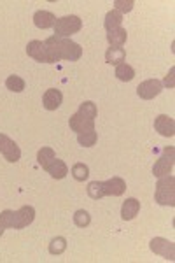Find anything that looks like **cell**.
<instances>
[{
  "label": "cell",
  "instance_id": "6da1fadb",
  "mask_svg": "<svg viewBox=\"0 0 175 263\" xmlns=\"http://www.w3.org/2000/svg\"><path fill=\"white\" fill-rule=\"evenodd\" d=\"M44 44L48 46L51 57L56 62L60 60H68V62H77L83 57V48L77 42L65 39V37L51 35L44 41Z\"/></svg>",
  "mask_w": 175,
  "mask_h": 263
},
{
  "label": "cell",
  "instance_id": "7a4b0ae2",
  "mask_svg": "<svg viewBox=\"0 0 175 263\" xmlns=\"http://www.w3.org/2000/svg\"><path fill=\"white\" fill-rule=\"evenodd\" d=\"M33 219H35V209L32 205H23L18 211L6 209L0 213V224L4 228L21 230V228H27L28 224H32Z\"/></svg>",
  "mask_w": 175,
  "mask_h": 263
},
{
  "label": "cell",
  "instance_id": "3957f363",
  "mask_svg": "<svg viewBox=\"0 0 175 263\" xmlns=\"http://www.w3.org/2000/svg\"><path fill=\"white\" fill-rule=\"evenodd\" d=\"M154 200L160 205H175V177L173 176H163L158 177L156 182V192H154Z\"/></svg>",
  "mask_w": 175,
  "mask_h": 263
},
{
  "label": "cell",
  "instance_id": "277c9868",
  "mask_svg": "<svg viewBox=\"0 0 175 263\" xmlns=\"http://www.w3.org/2000/svg\"><path fill=\"white\" fill-rule=\"evenodd\" d=\"M54 33L58 37H68L72 33H77L81 28H83V20L75 14H70V16H62V18H56V23H54Z\"/></svg>",
  "mask_w": 175,
  "mask_h": 263
},
{
  "label": "cell",
  "instance_id": "5b68a950",
  "mask_svg": "<svg viewBox=\"0 0 175 263\" xmlns=\"http://www.w3.org/2000/svg\"><path fill=\"white\" fill-rule=\"evenodd\" d=\"M173 163H175V147L173 146L165 147L163 153H161V156L158 158V162L154 163V167H152L154 177L168 176L173 168Z\"/></svg>",
  "mask_w": 175,
  "mask_h": 263
},
{
  "label": "cell",
  "instance_id": "8992f818",
  "mask_svg": "<svg viewBox=\"0 0 175 263\" xmlns=\"http://www.w3.org/2000/svg\"><path fill=\"white\" fill-rule=\"evenodd\" d=\"M27 54L30 58H33L35 62H41V63H56V60L51 57L44 41H30L27 44Z\"/></svg>",
  "mask_w": 175,
  "mask_h": 263
},
{
  "label": "cell",
  "instance_id": "52a82bcc",
  "mask_svg": "<svg viewBox=\"0 0 175 263\" xmlns=\"http://www.w3.org/2000/svg\"><path fill=\"white\" fill-rule=\"evenodd\" d=\"M0 153L6 156V160L9 163H16L21 158L20 146L6 134H0Z\"/></svg>",
  "mask_w": 175,
  "mask_h": 263
},
{
  "label": "cell",
  "instance_id": "ba28073f",
  "mask_svg": "<svg viewBox=\"0 0 175 263\" xmlns=\"http://www.w3.org/2000/svg\"><path fill=\"white\" fill-rule=\"evenodd\" d=\"M149 248H151V251L154 254L163 256L165 260H168V261L175 260V244L163 239V237H154V239L151 240V244H149Z\"/></svg>",
  "mask_w": 175,
  "mask_h": 263
},
{
  "label": "cell",
  "instance_id": "9c48e42d",
  "mask_svg": "<svg viewBox=\"0 0 175 263\" xmlns=\"http://www.w3.org/2000/svg\"><path fill=\"white\" fill-rule=\"evenodd\" d=\"M161 91H163V84H161V81H158V79H147V81L140 83L139 88H137V95L142 100H152Z\"/></svg>",
  "mask_w": 175,
  "mask_h": 263
},
{
  "label": "cell",
  "instance_id": "30bf717a",
  "mask_svg": "<svg viewBox=\"0 0 175 263\" xmlns=\"http://www.w3.org/2000/svg\"><path fill=\"white\" fill-rule=\"evenodd\" d=\"M102 188H104V197H121L126 192V182L116 176L109 181H102Z\"/></svg>",
  "mask_w": 175,
  "mask_h": 263
},
{
  "label": "cell",
  "instance_id": "8fae6325",
  "mask_svg": "<svg viewBox=\"0 0 175 263\" xmlns=\"http://www.w3.org/2000/svg\"><path fill=\"white\" fill-rule=\"evenodd\" d=\"M68 126H70L72 132L75 134H84V132L95 130V120H89V118L81 116L79 112L72 114L70 120H68Z\"/></svg>",
  "mask_w": 175,
  "mask_h": 263
},
{
  "label": "cell",
  "instance_id": "7c38bea8",
  "mask_svg": "<svg viewBox=\"0 0 175 263\" xmlns=\"http://www.w3.org/2000/svg\"><path fill=\"white\" fill-rule=\"evenodd\" d=\"M154 130L163 137H173L175 135V121L173 118L166 116V114H160L154 120Z\"/></svg>",
  "mask_w": 175,
  "mask_h": 263
},
{
  "label": "cell",
  "instance_id": "4fadbf2b",
  "mask_svg": "<svg viewBox=\"0 0 175 263\" xmlns=\"http://www.w3.org/2000/svg\"><path fill=\"white\" fill-rule=\"evenodd\" d=\"M62 100H63V95L56 88H49V90H46V93L42 95V105H44L46 111H56L60 105H62Z\"/></svg>",
  "mask_w": 175,
  "mask_h": 263
},
{
  "label": "cell",
  "instance_id": "5bb4252c",
  "mask_svg": "<svg viewBox=\"0 0 175 263\" xmlns=\"http://www.w3.org/2000/svg\"><path fill=\"white\" fill-rule=\"evenodd\" d=\"M140 213V202L137 198H126L123 202V207H121V218L125 221H131L133 218H137V214Z\"/></svg>",
  "mask_w": 175,
  "mask_h": 263
},
{
  "label": "cell",
  "instance_id": "9a60e30c",
  "mask_svg": "<svg viewBox=\"0 0 175 263\" xmlns=\"http://www.w3.org/2000/svg\"><path fill=\"white\" fill-rule=\"evenodd\" d=\"M33 23H35L37 28L46 30V28L54 27V23H56V16L49 11H37L35 14H33Z\"/></svg>",
  "mask_w": 175,
  "mask_h": 263
},
{
  "label": "cell",
  "instance_id": "2e32d148",
  "mask_svg": "<svg viewBox=\"0 0 175 263\" xmlns=\"http://www.w3.org/2000/svg\"><path fill=\"white\" fill-rule=\"evenodd\" d=\"M48 174L51 177H54V179H63V177L68 174V167H67V163L63 162V160H58V158H54L53 162H51L48 165Z\"/></svg>",
  "mask_w": 175,
  "mask_h": 263
},
{
  "label": "cell",
  "instance_id": "e0dca14e",
  "mask_svg": "<svg viewBox=\"0 0 175 263\" xmlns=\"http://www.w3.org/2000/svg\"><path fill=\"white\" fill-rule=\"evenodd\" d=\"M126 39H128V33L123 27L116 28V30L107 32V41H109L110 48H123Z\"/></svg>",
  "mask_w": 175,
  "mask_h": 263
},
{
  "label": "cell",
  "instance_id": "ac0fdd59",
  "mask_svg": "<svg viewBox=\"0 0 175 263\" xmlns=\"http://www.w3.org/2000/svg\"><path fill=\"white\" fill-rule=\"evenodd\" d=\"M123 25V14L121 12H118L116 9L114 11H109L107 14H105V20H104V27L105 30L110 32V30H116Z\"/></svg>",
  "mask_w": 175,
  "mask_h": 263
},
{
  "label": "cell",
  "instance_id": "d6986e66",
  "mask_svg": "<svg viewBox=\"0 0 175 263\" xmlns=\"http://www.w3.org/2000/svg\"><path fill=\"white\" fill-rule=\"evenodd\" d=\"M116 78L119 79V81H123V83L133 81V78H135V69H133L131 65H128L126 62L119 63V65H116Z\"/></svg>",
  "mask_w": 175,
  "mask_h": 263
},
{
  "label": "cell",
  "instance_id": "ffe728a7",
  "mask_svg": "<svg viewBox=\"0 0 175 263\" xmlns=\"http://www.w3.org/2000/svg\"><path fill=\"white\" fill-rule=\"evenodd\" d=\"M126 58V51L123 48H109L105 51V62L110 63V65H119L123 63Z\"/></svg>",
  "mask_w": 175,
  "mask_h": 263
},
{
  "label": "cell",
  "instance_id": "44dd1931",
  "mask_svg": "<svg viewBox=\"0 0 175 263\" xmlns=\"http://www.w3.org/2000/svg\"><path fill=\"white\" fill-rule=\"evenodd\" d=\"M56 158V155H54V151L51 149V147H42V149H39V153H37V162H39V165L42 168H48V165L53 162V160Z\"/></svg>",
  "mask_w": 175,
  "mask_h": 263
},
{
  "label": "cell",
  "instance_id": "7402d4cb",
  "mask_svg": "<svg viewBox=\"0 0 175 263\" xmlns=\"http://www.w3.org/2000/svg\"><path fill=\"white\" fill-rule=\"evenodd\" d=\"M81 116L84 118H89V120H95V118L98 116V109H96V104L91 100H86L83 102V104L79 105V111H77Z\"/></svg>",
  "mask_w": 175,
  "mask_h": 263
},
{
  "label": "cell",
  "instance_id": "603a6c76",
  "mask_svg": "<svg viewBox=\"0 0 175 263\" xmlns=\"http://www.w3.org/2000/svg\"><path fill=\"white\" fill-rule=\"evenodd\" d=\"M96 141H98V134H96L95 130L84 132V134H77V142H79L83 147H91V146H95Z\"/></svg>",
  "mask_w": 175,
  "mask_h": 263
},
{
  "label": "cell",
  "instance_id": "cb8c5ba5",
  "mask_svg": "<svg viewBox=\"0 0 175 263\" xmlns=\"http://www.w3.org/2000/svg\"><path fill=\"white\" fill-rule=\"evenodd\" d=\"M6 88L14 93H21L25 90V81L20 76H9V78L6 79Z\"/></svg>",
  "mask_w": 175,
  "mask_h": 263
},
{
  "label": "cell",
  "instance_id": "d4e9b609",
  "mask_svg": "<svg viewBox=\"0 0 175 263\" xmlns=\"http://www.w3.org/2000/svg\"><path fill=\"white\" fill-rule=\"evenodd\" d=\"M67 249V239L65 237H54L49 244V253L51 254H62Z\"/></svg>",
  "mask_w": 175,
  "mask_h": 263
},
{
  "label": "cell",
  "instance_id": "484cf974",
  "mask_svg": "<svg viewBox=\"0 0 175 263\" xmlns=\"http://www.w3.org/2000/svg\"><path fill=\"white\" fill-rule=\"evenodd\" d=\"M72 176H74L75 181H86L88 176H89V168L86 163H75L72 167Z\"/></svg>",
  "mask_w": 175,
  "mask_h": 263
},
{
  "label": "cell",
  "instance_id": "4316f807",
  "mask_svg": "<svg viewBox=\"0 0 175 263\" xmlns=\"http://www.w3.org/2000/svg\"><path fill=\"white\" fill-rule=\"evenodd\" d=\"M74 223H75V227L84 228L91 223V216H89L88 211L79 209V211H75V214H74Z\"/></svg>",
  "mask_w": 175,
  "mask_h": 263
},
{
  "label": "cell",
  "instance_id": "83f0119b",
  "mask_svg": "<svg viewBox=\"0 0 175 263\" xmlns=\"http://www.w3.org/2000/svg\"><path fill=\"white\" fill-rule=\"evenodd\" d=\"M88 195L93 198V200H98V198L104 197V188H102V181H91L88 184Z\"/></svg>",
  "mask_w": 175,
  "mask_h": 263
},
{
  "label": "cell",
  "instance_id": "f1b7e54d",
  "mask_svg": "<svg viewBox=\"0 0 175 263\" xmlns=\"http://www.w3.org/2000/svg\"><path fill=\"white\" fill-rule=\"evenodd\" d=\"M114 6H116V11L123 14V12H130L133 9L135 2L133 0H114Z\"/></svg>",
  "mask_w": 175,
  "mask_h": 263
},
{
  "label": "cell",
  "instance_id": "f546056e",
  "mask_svg": "<svg viewBox=\"0 0 175 263\" xmlns=\"http://www.w3.org/2000/svg\"><path fill=\"white\" fill-rule=\"evenodd\" d=\"M173 74H175V69L172 67V69H170V72H168V76H166L165 81L161 83V84H163V86H166V88H173V86H175V83H173Z\"/></svg>",
  "mask_w": 175,
  "mask_h": 263
},
{
  "label": "cell",
  "instance_id": "4dcf8cb0",
  "mask_svg": "<svg viewBox=\"0 0 175 263\" xmlns=\"http://www.w3.org/2000/svg\"><path fill=\"white\" fill-rule=\"evenodd\" d=\"M4 232H6V228H4V227H2V224H0V237H2V235H4Z\"/></svg>",
  "mask_w": 175,
  "mask_h": 263
}]
</instances>
